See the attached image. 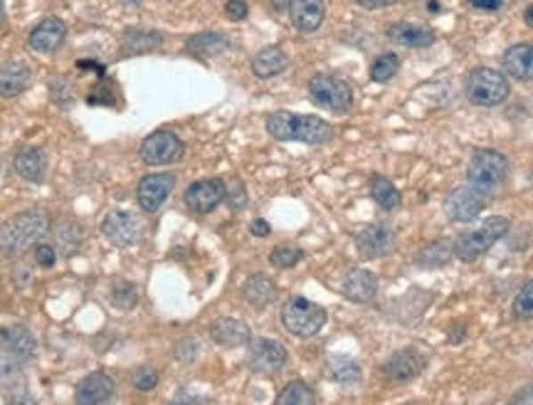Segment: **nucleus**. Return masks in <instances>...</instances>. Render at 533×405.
<instances>
[{"mask_svg":"<svg viewBox=\"0 0 533 405\" xmlns=\"http://www.w3.org/2000/svg\"><path fill=\"white\" fill-rule=\"evenodd\" d=\"M54 250L62 257H72L79 252L85 233H82V225L75 220H60L54 225Z\"/></svg>","mask_w":533,"mask_h":405,"instance_id":"obj_25","label":"nucleus"},{"mask_svg":"<svg viewBox=\"0 0 533 405\" xmlns=\"http://www.w3.org/2000/svg\"><path fill=\"white\" fill-rule=\"evenodd\" d=\"M371 193H373L375 202L381 205V208H385V211H393V208H398V202H400V193L395 191V186L388 178H373V183H371Z\"/></svg>","mask_w":533,"mask_h":405,"instance_id":"obj_34","label":"nucleus"},{"mask_svg":"<svg viewBox=\"0 0 533 405\" xmlns=\"http://www.w3.org/2000/svg\"><path fill=\"white\" fill-rule=\"evenodd\" d=\"M398 0H358V5L368 8V11H375V8H388V5H395Z\"/></svg>","mask_w":533,"mask_h":405,"instance_id":"obj_48","label":"nucleus"},{"mask_svg":"<svg viewBox=\"0 0 533 405\" xmlns=\"http://www.w3.org/2000/svg\"><path fill=\"white\" fill-rule=\"evenodd\" d=\"M472 186H477L481 191L491 193L494 188H499L506 176H509V161L504 153L491 149L477 151L470 161V169H467Z\"/></svg>","mask_w":533,"mask_h":405,"instance_id":"obj_6","label":"nucleus"},{"mask_svg":"<svg viewBox=\"0 0 533 405\" xmlns=\"http://www.w3.org/2000/svg\"><path fill=\"white\" fill-rule=\"evenodd\" d=\"M50 230V218L43 211H25L0 225V250L5 255H15L40 243Z\"/></svg>","mask_w":533,"mask_h":405,"instance_id":"obj_2","label":"nucleus"},{"mask_svg":"<svg viewBox=\"0 0 533 405\" xmlns=\"http://www.w3.org/2000/svg\"><path fill=\"white\" fill-rule=\"evenodd\" d=\"M309 95L314 104L329 112H348L353 104V89L339 77L316 75L309 82Z\"/></svg>","mask_w":533,"mask_h":405,"instance_id":"obj_7","label":"nucleus"},{"mask_svg":"<svg viewBox=\"0 0 533 405\" xmlns=\"http://www.w3.org/2000/svg\"><path fill=\"white\" fill-rule=\"evenodd\" d=\"M329 374H331V378H333V381H339V384L353 385L361 381V366L353 361V359L336 356V359H331Z\"/></svg>","mask_w":533,"mask_h":405,"instance_id":"obj_32","label":"nucleus"},{"mask_svg":"<svg viewBox=\"0 0 533 405\" xmlns=\"http://www.w3.org/2000/svg\"><path fill=\"white\" fill-rule=\"evenodd\" d=\"M225 193H227V188H225V183L220 178L195 181L185 191V205L191 208L193 213L205 215L225 201Z\"/></svg>","mask_w":533,"mask_h":405,"instance_id":"obj_12","label":"nucleus"},{"mask_svg":"<svg viewBox=\"0 0 533 405\" xmlns=\"http://www.w3.org/2000/svg\"><path fill=\"white\" fill-rule=\"evenodd\" d=\"M398 70H400V60H398V54L395 53H383L371 67V77H373V82H390L395 75H398Z\"/></svg>","mask_w":533,"mask_h":405,"instance_id":"obj_35","label":"nucleus"},{"mask_svg":"<svg viewBox=\"0 0 533 405\" xmlns=\"http://www.w3.org/2000/svg\"><path fill=\"white\" fill-rule=\"evenodd\" d=\"M185 47H188V53L198 54V57H217L225 50H230V40L223 32H201V35H193Z\"/></svg>","mask_w":533,"mask_h":405,"instance_id":"obj_29","label":"nucleus"},{"mask_svg":"<svg viewBox=\"0 0 533 405\" xmlns=\"http://www.w3.org/2000/svg\"><path fill=\"white\" fill-rule=\"evenodd\" d=\"M301 260V250L299 247L291 245H279L272 250V255H269V262L279 269H289V267H294Z\"/></svg>","mask_w":533,"mask_h":405,"instance_id":"obj_38","label":"nucleus"},{"mask_svg":"<svg viewBox=\"0 0 533 405\" xmlns=\"http://www.w3.org/2000/svg\"><path fill=\"white\" fill-rule=\"evenodd\" d=\"M102 233L114 247H131L139 243L141 225L127 211H111L102 223Z\"/></svg>","mask_w":533,"mask_h":405,"instance_id":"obj_11","label":"nucleus"},{"mask_svg":"<svg viewBox=\"0 0 533 405\" xmlns=\"http://www.w3.org/2000/svg\"><path fill=\"white\" fill-rule=\"evenodd\" d=\"M289 57L284 54L282 47H265L262 53L255 54L252 60V72H255L259 79H269V77L282 75L287 70Z\"/></svg>","mask_w":533,"mask_h":405,"instance_id":"obj_26","label":"nucleus"},{"mask_svg":"<svg viewBox=\"0 0 533 405\" xmlns=\"http://www.w3.org/2000/svg\"><path fill=\"white\" fill-rule=\"evenodd\" d=\"M513 314L519 319H533V279L513 299Z\"/></svg>","mask_w":533,"mask_h":405,"instance_id":"obj_39","label":"nucleus"},{"mask_svg":"<svg viewBox=\"0 0 533 405\" xmlns=\"http://www.w3.org/2000/svg\"><path fill=\"white\" fill-rule=\"evenodd\" d=\"M3 18H5V8H3V0H0V25H3Z\"/></svg>","mask_w":533,"mask_h":405,"instance_id":"obj_51","label":"nucleus"},{"mask_svg":"<svg viewBox=\"0 0 533 405\" xmlns=\"http://www.w3.org/2000/svg\"><path fill=\"white\" fill-rule=\"evenodd\" d=\"M266 131L279 141H301V144H326L333 139V127L329 121L311 114L275 112L266 119Z\"/></svg>","mask_w":533,"mask_h":405,"instance_id":"obj_1","label":"nucleus"},{"mask_svg":"<svg viewBox=\"0 0 533 405\" xmlns=\"http://www.w3.org/2000/svg\"><path fill=\"white\" fill-rule=\"evenodd\" d=\"M225 198H227V202H230V208L233 211H242L247 205V188L245 183L235 181L230 188H227V193H225Z\"/></svg>","mask_w":533,"mask_h":405,"instance_id":"obj_41","label":"nucleus"},{"mask_svg":"<svg viewBox=\"0 0 533 405\" xmlns=\"http://www.w3.org/2000/svg\"><path fill=\"white\" fill-rule=\"evenodd\" d=\"M35 262L40 267H53L57 262V250L53 245H37L35 247Z\"/></svg>","mask_w":533,"mask_h":405,"instance_id":"obj_42","label":"nucleus"},{"mask_svg":"<svg viewBox=\"0 0 533 405\" xmlns=\"http://www.w3.org/2000/svg\"><path fill=\"white\" fill-rule=\"evenodd\" d=\"M15 173L30 183H43L45 181V171H47V159L40 149H22L18 156H15Z\"/></svg>","mask_w":533,"mask_h":405,"instance_id":"obj_24","label":"nucleus"},{"mask_svg":"<svg viewBox=\"0 0 533 405\" xmlns=\"http://www.w3.org/2000/svg\"><path fill=\"white\" fill-rule=\"evenodd\" d=\"M504 70L516 79H533V45H513L504 54Z\"/></svg>","mask_w":533,"mask_h":405,"instance_id":"obj_27","label":"nucleus"},{"mask_svg":"<svg viewBox=\"0 0 533 405\" xmlns=\"http://www.w3.org/2000/svg\"><path fill=\"white\" fill-rule=\"evenodd\" d=\"M284 363H287V349L275 339H257L250 343V351H247L250 371L262 376L277 374Z\"/></svg>","mask_w":533,"mask_h":405,"instance_id":"obj_10","label":"nucleus"},{"mask_svg":"<svg viewBox=\"0 0 533 405\" xmlns=\"http://www.w3.org/2000/svg\"><path fill=\"white\" fill-rule=\"evenodd\" d=\"M225 12H227L230 21H245L250 8H247L245 0H230V3L225 5Z\"/></svg>","mask_w":533,"mask_h":405,"instance_id":"obj_43","label":"nucleus"},{"mask_svg":"<svg viewBox=\"0 0 533 405\" xmlns=\"http://www.w3.org/2000/svg\"><path fill=\"white\" fill-rule=\"evenodd\" d=\"M326 15L324 0H289V18L301 32L319 30Z\"/></svg>","mask_w":533,"mask_h":405,"instance_id":"obj_16","label":"nucleus"},{"mask_svg":"<svg viewBox=\"0 0 533 405\" xmlns=\"http://www.w3.org/2000/svg\"><path fill=\"white\" fill-rule=\"evenodd\" d=\"M134 385H136L139 391H144V393H149V391H153V388L159 385V374H156L153 368H149V366H144V368H139V371L134 374Z\"/></svg>","mask_w":533,"mask_h":405,"instance_id":"obj_40","label":"nucleus"},{"mask_svg":"<svg viewBox=\"0 0 533 405\" xmlns=\"http://www.w3.org/2000/svg\"><path fill=\"white\" fill-rule=\"evenodd\" d=\"M487 202H489V193L467 183L449 193L445 201V213L452 223H470L487 208Z\"/></svg>","mask_w":533,"mask_h":405,"instance_id":"obj_8","label":"nucleus"},{"mask_svg":"<svg viewBox=\"0 0 533 405\" xmlns=\"http://www.w3.org/2000/svg\"><path fill=\"white\" fill-rule=\"evenodd\" d=\"M250 230H252V235H257V237H266V235L272 233V227H269L266 220H252Z\"/></svg>","mask_w":533,"mask_h":405,"instance_id":"obj_47","label":"nucleus"},{"mask_svg":"<svg viewBox=\"0 0 533 405\" xmlns=\"http://www.w3.org/2000/svg\"><path fill=\"white\" fill-rule=\"evenodd\" d=\"M279 405H311L314 403V393L304 381H291V384L282 391L277 398Z\"/></svg>","mask_w":533,"mask_h":405,"instance_id":"obj_36","label":"nucleus"},{"mask_svg":"<svg viewBox=\"0 0 533 405\" xmlns=\"http://www.w3.org/2000/svg\"><path fill=\"white\" fill-rule=\"evenodd\" d=\"M210 336L217 346H225V349H240L250 342V326L245 321L240 319H230V317H223V319H215L210 324Z\"/></svg>","mask_w":533,"mask_h":405,"instance_id":"obj_18","label":"nucleus"},{"mask_svg":"<svg viewBox=\"0 0 533 405\" xmlns=\"http://www.w3.org/2000/svg\"><path fill=\"white\" fill-rule=\"evenodd\" d=\"M50 89H53V99L57 104H67V102H70V85H67V82H62V79H60V82H53Z\"/></svg>","mask_w":533,"mask_h":405,"instance_id":"obj_45","label":"nucleus"},{"mask_svg":"<svg viewBox=\"0 0 533 405\" xmlns=\"http://www.w3.org/2000/svg\"><path fill=\"white\" fill-rule=\"evenodd\" d=\"M30 64H25L22 60H11V62L0 64V96L11 99L18 96L30 85Z\"/></svg>","mask_w":533,"mask_h":405,"instance_id":"obj_21","label":"nucleus"},{"mask_svg":"<svg viewBox=\"0 0 533 405\" xmlns=\"http://www.w3.org/2000/svg\"><path fill=\"white\" fill-rule=\"evenodd\" d=\"M117 385L109 378L107 374H92L79 381L77 385V403L82 405H94V403H107L109 398L114 395Z\"/></svg>","mask_w":533,"mask_h":405,"instance_id":"obj_20","label":"nucleus"},{"mask_svg":"<svg viewBox=\"0 0 533 405\" xmlns=\"http://www.w3.org/2000/svg\"><path fill=\"white\" fill-rule=\"evenodd\" d=\"M242 297L250 307H255V310H265L266 304L275 299V282L265 275H255V277H250L245 282V287H242Z\"/></svg>","mask_w":533,"mask_h":405,"instance_id":"obj_30","label":"nucleus"},{"mask_svg":"<svg viewBox=\"0 0 533 405\" xmlns=\"http://www.w3.org/2000/svg\"><path fill=\"white\" fill-rule=\"evenodd\" d=\"M176 356H178V361H193L195 356H198V343L193 342V339H185V342L178 343V349H176Z\"/></svg>","mask_w":533,"mask_h":405,"instance_id":"obj_44","label":"nucleus"},{"mask_svg":"<svg viewBox=\"0 0 533 405\" xmlns=\"http://www.w3.org/2000/svg\"><path fill=\"white\" fill-rule=\"evenodd\" d=\"M388 37L403 47H430L435 43V32L417 22H393L388 28Z\"/></svg>","mask_w":533,"mask_h":405,"instance_id":"obj_22","label":"nucleus"},{"mask_svg":"<svg viewBox=\"0 0 533 405\" xmlns=\"http://www.w3.org/2000/svg\"><path fill=\"white\" fill-rule=\"evenodd\" d=\"M506 233H509V220H506V218H502V215L487 218L477 230L459 235L457 243L452 245V255H457L462 262H474V260L484 255L494 243H499Z\"/></svg>","mask_w":533,"mask_h":405,"instance_id":"obj_3","label":"nucleus"},{"mask_svg":"<svg viewBox=\"0 0 533 405\" xmlns=\"http://www.w3.org/2000/svg\"><path fill=\"white\" fill-rule=\"evenodd\" d=\"M509 92H512L509 79L489 67L474 70L467 79V99L477 107H496V104L506 102Z\"/></svg>","mask_w":533,"mask_h":405,"instance_id":"obj_5","label":"nucleus"},{"mask_svg":"<svg viewBox=\"0 0 533 405\" xmlns=\"http://www.w3.org/2000/svg\"><path fill=\"white\" fill-rule=\"evenodd\" d=\"M176 188L173 173H153L139 183V205L146 213H156Z\"/></svg>","mask_w":533,"mask_h":405,"instance_id":"obj_13","label":"nucleus"},{"mask_svg":"<svg viewBox=\"0 0 533 405\" xmlns=\"http://www.w3.org/2000/svg\"><path fill=\"white\" fill-rule=\"evenodd\" d=\"M393 245V235L385 225H368L363 227L361 233L356 235V247H358V255L363 260H373V257L385 255Z\"/></svg>","mask_w":533,"mask_h":405,"instance_id":"obj_17","label":"nucleus"},{"mask_svg":"<svg viewBox=\"0 0 533 405\" xmlns=\"http://www.w3.org/2000/svg\"><path fill=\"white\" fill-rule=\"evenodd\" d=\"M64 35H67L64 22L57 21V18H47V21L37 22L32 28L28 43L35 53H54L64 43Z\"/></svg>","mask_w":533,"mask_h":405,"instance_id":"obj_19","label":"nucleus"},{"mask_svg":"<svg viewBox=\"0 0 533 405\" xmlns=\"http://www.w3.org/2000/svg\"><path fill=\"white\" fill-rule=\"evenodd\" d=\"M159 32L153 30H128L124 35V40H121V53L124 54H144L151 53V50H156L160 45Z\"/></svg>","mask_w":533,"mask_h":405,"instance_id":"obj_31","label":"nucleus"},{"mask_svg":"<svg viewBox=\"0 0 533 405\" xmlns=\"http://www.w3.org/2000/svg\"><path fill=\"white\" fill-rule=\"evenodd\" d=\"M378 292V277L371 269H353L348 277L343 279V294L356 302V304H365L371 302Z\"/></svg>","mask_w":533,"mask_h":405,"instance_id":"obj_23","label":"nucleus"},{"mask_svg":"<svg viewBox=\"0 0 533 405\" xmlns=\"http://www.w3.org/2000/svg\"><path fill=\"white\" fill-rule=\"evenodd\" d=\"M427 359L417 349H403L395 351L388 361H385L383 371L390 381H410L425 371Z\"/></svg>","mask_w":533,"mask_h":405,"instance_id":"obj_14","label":"nucleus"},{"mask_svg":"<svg viewBox=\"0 0 533 405\" xmlns=\"http://www.w3.org/2000/svg\"><path fill=\"white\" fill-rule=\"evenodd\" d=\"M523 21H526V25L529 28H533V3L526 8V12H523Z\"/></svg>","mask_w":533,"mask_h":405,"instance_id":"obj_50","label":"nucleus"},{"mask_svg":"<svg viewBox=\"0 0 533 405\" xmlns=\"http://www.w3.org/2000/svg\"><path fill=\"white\" fill-rule=\"evenodd\" d=\"M20 361H15L12 356L8 359H0V391L8 395L11 401H20L18 393H25L28 391V384H25V376H22Z\"/></svg>","mask_w":533,"mask_h":405,"instance_id":"obj_28","label":"nucleus"},{"mask_svg":"<svg viewBox=\"0 0 533 405\" xmlns=\"http://www.w3.org/2000/svg\"><path fill=\"white\" fill-rule=\"evenodd\" d=\"M128 3H139V0H128Z\"/></svg>","mask_w":533,"mask_h":405,"instance_id":"obj_52","label":"nucleus"},{"mask_svg":"<svg viewBox=\"0 0 533 405\" xmlns=\"http://www.w3.org/2000/svg\"><path fill=\"white\" fill-rule=\"evenodd\" d=\"M470 3L480 11H499L504 5V0H470Z\"/></svg>","mask_w":533,"mask_h":405,"instance_id":"obj_46","label":"nucleus"},{"mask_svg":"<svg viewBox=\"0 0 533 405\" xmlns=\"http://www.w3.org/2000/svg\"><path fill=\"white\" fill-rule=\"evenodd\" d=\"M449 252H452V245H449V243H432V245H427L425 250H420V255H417L415 260L425 267H438L447 262Z\"/></svg>","mask_w":533,"mask_h":405,"instance_id":"obj_37","label":"nucleus"},{"mask_svg":"<svg viewBox=\"0 0 533 405\" xmlns=\"http://www.w3.org/2000/svg\"><path fill=\"white\" fill-rule=\"evenodd\" d=\"M111 304L121 311L134 310L139 304V287L128 279H117L111 285Z\"/></svg>","mask_w":533,"mask_h":405,"instance_id":"obj_33","label":"nucleus"},{"mask_svg":"<svg viewBox=\"0 0 533 405\" xmlns=\"http://www.w3.org/2000/svg\"><path fill=\"white\" fill-rule=\"evenodd\" d=\"M513 403H523V405H533V388H523L521 393H516Z\"/></svg>","mask_w":533,"mask_h":405,"instance_id":"obj_49","label":"nucleus"},{"mask_svg":"<svg viewBox=\"0 0 533 405\" xmlns=\"http://www.w3.org/2000/svg\"><path fill=\"white\" fill-rule=\"evenodd\" d=\"M282 324L291 336L309 339L314 334H319L321 326L326 324V311L319 304H314L311 299L291 297L282 307Z\"/></svg>","mask_w":533,"mask_h":405,"instance_id":"obj_4","label":"nucleus"},{"mask_svg":"<svg viewBox=\"0 0 533 405\" xmlns=\"http://www.w3.org/2000/svg\"><path fill=\"white\" fill-rule=\"evenodd\" d=\"M0 346L8 356L20 363L35 359V351H37V342L28 326H11V329L0 331Z\"/></svg>","mask_w":533,"mask_h":405,"instance_id":"obj_15","label":"nucleus"},{"mask_svg":"<svg viewBox=\"0 0 533 405\" xmlns=\"http://www.w3.org/2000/svg\"><path fill=\"white\" fill-rule=\"evenodd\" d=\"M183 151L185 146L173 131H156L144 139L139 153L146 166H168L183 159Z\"/></svg>","mask_w":533,"mask_h":405,"instance_id":"obj_9","label":"nucleus"}]
</instances>
